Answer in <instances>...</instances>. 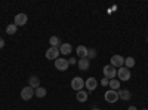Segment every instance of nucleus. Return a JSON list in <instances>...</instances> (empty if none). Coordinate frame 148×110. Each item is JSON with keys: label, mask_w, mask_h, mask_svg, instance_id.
<instances>
[{"label": "nucleus", "mask_w": 148, "mask_h": 110, "mask_svg": "<svg viewBox=\"0 0 148 110\" xmlns=\"http://www.w3.org/2000/svg\"><path fill=\"white\" fill-rule=\"evenodd\" d=\"M102 73H104V77H105V79H108V80L114 79V77L117 76V70H116V67H113L111 64H107V66H104V68H102Z\"/></svg>", "instance_id": "obj_1"}, {"label": "nucleus", "mask_w": 148, "mask_h": 110, "mask_svg": "<svg viewBox=\"0 0 148 110\" xmlns=\"http://www.w3.org/2000/svg\"><path fill=\"white\" fill-rule=\"evenodd\" d=\"M68 67H70L68 59H65V58H62V57H59V58L55 59V68H56V70H59V71H67Z\"/></svg>", "instance_id": "obj_2"}, {"label": "nucleus", "mask_w": 148, "mask_h": 110, "mask_svg": "<svg viewBox=\"0 0 148 110\" xmlns=\"http://www.w3.org/2000/svg\"><path fill=\"white\" fill-rule=\"evenodd\" d=\"M71 88L74 89V91H83V88H84V79H82L80 76H76V77H73V80H71Z\"/></svg>", "instance_id": "obj_3"}, {"label": "nucleus", "mask_w": 148, "mask_h": 110, "mask_svg": "<svg viewBox=\"0 0 148 110\" xmlns=\"http://www.w3.org/2000/svg\"><path fill=\"white\" fill-rule=\"evenodd\" d=\"M34 92H36V89L31 88L30 85H28V86L22 88V91H21V98H22L24 101H28V100H31L33 97H34Z\"/></svg>", "instance_id": "obj_4"}, {"label": "nucleus", "mask_w": 148, "mask_h": 110, "mask_svg": "<svg viewBox=\"0 0 148 110\" xmlns=\"http://www.w3.org/2000/svg\"><path fill=\"white\" fill-rule=\"evenodd\" d=\"M117 76H119V79H120V80L126 82V80H129V79H130V70H129V68H126L125 66H123V67H120V68L117 70Z\"/></svg>", "instance_id": "obj_5"}, {"label": "nucleus", "mask_w": 148, "mask_h": 110, "mask_svg": "<svg viewBox=\"0 0 148 110\" xmlns=\"http://www.w3.org/2000/svg\"><path fill=\"white\" fill-rule=\"evenodd\" d=\"M104 98L107 103H117L119 101V94L117 91H113V89H108L104 95Z\"/></svg>", "instance_id": "obj_6"}, {"label": "nucleus", "mask_w": 148, "mask_h": 110, "mask_svg": "<svg viewBox=\"0 0 148 110\" xmlns=\"http://www.w3.org/2000/svg\"><path fill=\"white\" fill-rule=\"evenodd\" d=\"M56 58H59V48H53V46H51V48H47V51H46V59H56Z\"/></svg>", "instance_id": "obj_7"}, {"label": "nucleus", "mask_w": 148, "mask_h": 110, "mask_svg": "<svg viewBox=\"0 0 148 110\" xmlns=\"http://www.w3.org/2000/svg\"><path fill=\"white\" fill-rule=\"evenodd\" d=\"M27 21H28L27 14H18V15H15L14 24H15L16 27H22V26H25V24H27Z\"/></svg>", "instance_id": "obj_8"}, {"label": "nucleus", "mask_w": 148, "mask_h": 110, "mask_svg": "<svg viewBox=\"0 0 148 110\" xmlns=\"http://www.w3.org/2000/svg\"><path fill=\"white\" fill-rule=\"evenodd\" d=\"M111 66L113 67H123L125 66V58H123L121 55H113L111 57Z\"/></svg>", "instance_id": "obj_9"}, {"label": "nucleus", "mask_w": 148, "mask_h": 110, "mask_svg": "<svg viewBox=\"0 0 148 110\" xmlns=\"http://www.w3.org/2000/svg\"><path fill=\"white\" fill-rule=\"evenodd\" d=\"M88 51H89V48H86L84 45H79V46L76 48V54H77V57H79L80 59L88 58Z\"/></svg>", "instance_id": "obj_10"}, {"label": "nucleus", "mask_w": 148, "mask_h": 110, "mask_svg": "<svg viewBox=\"0 0 148 110\" xmlns=\"http://www.w3.org/2000/svg\"><path fill=\"white\" fill-rule=\"evenodd\" d=\"M84 86L88 91H95L96 86H98V80L95 77H89V79H86L84 80Z\"/></svg>", "instance_id": "obj_11"}, {"label": "nucleus", "mask_w": 148, "mask_h": 110, "mask_svg": "<svg viewBox=\"0 0 148 110\" xmlns=\"http://www.w3.org/2000/svg\"><path fill=\"white\" fill-rule=\"evenodd\" d=\"M117 94H119V100H123V101H129L132 97L129 89H119Z\"/></svg>", "instance_id": "obj_12"}, {"label": "nucleus", "mask_w": 148, "mask_h": 110, "mask_svg": "<svg viewBox=\"0 0 148 110\" xmlns=\"http://www.w3.org/2000/svg\"><path fill=\"white\" fill-rule=\"evenodd\" d=\"M77 66H79V68H80L82 71H86V70L90 67V59H88V58L79 59V61H77Z\"/></svg>", "instance_id": "obj_13"}, {"label": "nucleus", "mask_w": 148, "mask_h": 110, "mask_svg": "<svg viewBox=\"0 0 148 110\" xmlns=\"http://www.w3.org/2000/svg\"><path fill=\"white\" fill-rule=\"evenodd\" d=\"M73 52V46L70 43H61L59 46V54H62V55H68Z\"/></svg>", "instance_id": "obj_14"}, {"label": "nucleus", "mask_w": 148, "mask_h": 110, "mask_svg": "<svg viewBox=\"0 0 148 110\" xmlns=\"http://www.w3.org/2000/svg\"><path fill=\"white\" fill-rule=\"evenodd\" d=\"M76 98H77V101L84 103V101H88L89 95H88V92H86V91H79V92H77V95H76Z\"/></svg>", "instance_id": "obj_15"}, {"label": "nucleus", "mask_w": 148, "mask_h": 110, "mask_svg": "<svg viewBox=\"0 0 148 110\" xmlns=\"http://www.w3.org/2000/svg\"><path fill=\"white\" fill-rule=\"evenodd\" d=\"M28 83H30V86L31 88H39L40 86V79L39 77H37V76H31L30 79H28Z\"/></svg>", "instance_id": "obj_16"}, {"label": "nucleus", "mask_w": 148, "mask_h": 110, "mask_svg": "<svg viewBox=\"0 0 148 110\" xmlns=\"http://www.w3.org/2000/svg\"><path fill=\"white\" fill-rule=\"evenodd\" d=\"M46 94H47V91H46L45 88H42V86H39V88H36V92H34V97H37V98H45V97H46Z\"/></svg>", "instance_id": "obj_17"}, {"label": "nucleus", "mask_w": 148, "mask_h": 110, "mask_svg": "<svg viewBox=\"0 0 148 110\" xmlns=\"http://www.w3.org/2000/svg\"><path fill=\"white\" fill-rule=\"evenodd\" d=\"M108 85H110V89H113V91H119V89H120V80L111 79Z\"/></svg>", "instance_id": "obj_18"}, {"label": "nucleus", "mask_w": 148, "mask_h": 110, "mask_svg": "<svg viewBox=\"0 0 148 110\" xmlns=\"http://www.w3.org/2000/svg\"><path fill=\"white\" fill-rule=\"evenodd\" d=\"M135 63H136V61H135V58H133V57H127V58H125V67H126V68H129V70L135 66Z\"/></svg>", "instance_id": "obj_19"}, {"label": "nucleus", "mask_w": 148, "mask_h": 110, "mask_svg": "<svg viewBox=\"0 0 148 110\" xmlns=\"http://www.w3.org/2000/svg\"><path fill=\"white\" fill-rule=\"evenodd\" d=\"M49 43H51V46H53V48H59L61 46V40H59L58 36H52V37L49 39Z\"/></svg>", "instance_id": "obj_20"}, {"label": "nucleus", "mask_w": 148, "mask_h": 110, "mask_svg": "<svg viewBox=\"0 0 148 110\" xmlns=\"http://www.w3.org/2000/svg\"><path fill=\"white\" fill-rule=\"evenodd\" d=\"M16 31H18V27L15 26V24H9V26L6 27V33L10 34V36H14Z\"/></svg>", "instance_id": "obj_21"}, {"label": "nucleus", "mask_w": 148, "mask_h": 110, "mask_svg": "<svg viewBox=\"0 0 148 110\" xmlns=\"http://www.w3.org/2000/svg\"><path fill=\"white\" fill-rule=\"evenodd\" d=\"M96 51L95 49H89L88 51V59H93V58H96Z\"/></svg>", "instance_id": "obj_22"}, {"label": "nucleus", "mask_w": 148, "mask_h": 110, "mask_svg": "<svg viewBox=\"0 0 148 110\" xmlns=\"http://www.w3.org/2000/svg\"><path fill=\"white\" fill-rule=\"evenodd\" d=\"M108 83H110V80H108V79H105V77L101 80V85H102V86H108Z\"/></svg>", "instance_id": "obj_23"}, {"label": "nucleus", "mask_w": 148, "mask_h": 110, "mask_svg": "<svg viewBox=\"0 0 148 110\" xmlns=\"http://www.w3.org/2000/svg\"><path fill=\"white\" fill-rule=\"evenodd\" d=\"M76 63H77V59H74V58H70V59H68V64H70V66H74Z\"/></svg>", "instance_id": "obj_24"}, {"label": "nucleus", "mask_w": 148, "mask_h": 110, "mask_svg": "<svg viewBox=\"0 0 148 110\" xmlns=\"http://www.w3.org/2000/svg\"><path fill=\"white\" fill-rule=\"evenodd\" d=\"M5 46V40L2 39V37H0V49H2V48Z\"/></svg>", "instance_id": "obj_25"}, {"label": "nucleus", "mask_w": 148, "mask_h": 110, "mask_svg": "<svg viewBox=\"0 0 148 110\" xmlns=\"http://www.w3.org/2000/svg\"><path fill=\"white\" fill-rule=\"evenodd\" d=\"M127 110H138V109L135 107V106H130V107H127Z\"/></svg>", "instance_id": "obj_26"}, {"label": "nucleus", "mask_w": 148, "mask_h": 110, "mask_svg": "<svg viewBox=\"0 0 148 110\" xmlns=\"http://www.w3.org/2000/svg\"><path fill=\"white\" fill-rule=\"evenodd\" d=\"M92 110H101V109H96V107H95V109H92Z\"/></svg>", "instance_id": "obj_27"}, {"label": "nucleus", "mask_w": 148, "mask_h": 110, "mask_svg": "<svg viewBox=\"0 0 148 110\" xmlns=\"http://www.w3.org/2000/svg\"><path fill=\"white\" fill-rule=\"evenodd\" d=\"M142 110H148V109H142Z\"/></svg>", "instance_id": "obj_28"}, {"label": "nucleus", "mask_w": 148, "mask_h": 110, "mask_svg": "<svg viewBox=\"0 0 148 110\" xmlns=\"http://www.w3.org/2000/svg\"><path fill=\"white\" fill-rule=\"evenodd\" d=\"M147 42H148V39H147Z\"/></svg>", "instance_id": "obj_29"}]
</instances>
